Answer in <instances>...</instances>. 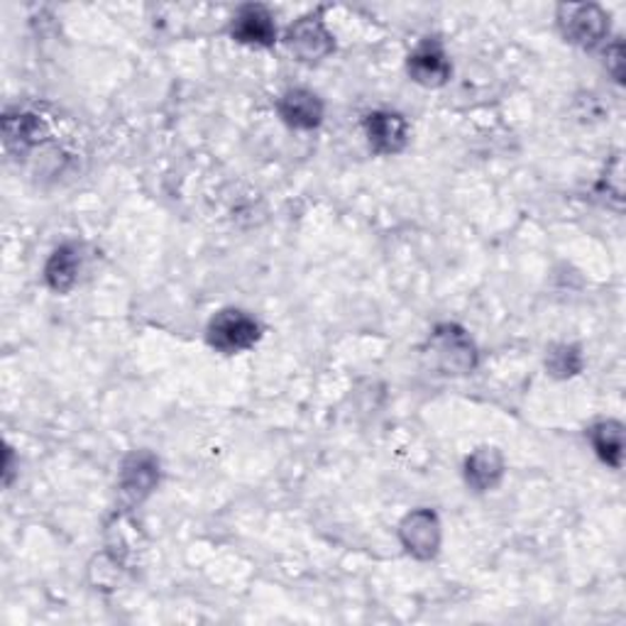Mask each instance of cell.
<instances>
[{
  "label": "cell",
  "instance_id": "obj_16",
  "mask_svg": "<svg viewBox=\"0 0 626 626\" xmlns=\"http://www.w3.org/2000/svg\"><path fill=\"white\" fill-rule=\"evenodd\" d=\"M607 69H609L614 79L622 81V76H624V47H622V42H614L607 50Z\"/></svg>",
  "mask_w": 626,
  "mask_h": 626
},
{
  "label": "cell",
  "instance_id": "obj_5",
  "mask_svg": "<svg viewBox=\"0 0 626 626\" xmlns=\"http://www.w3.org/2000/svg\"><path fill=\"white\" fill-rule=\"evenodd\" d=\"M399 536L404 548L417 555L421 561L433 558L441 546V524L439 516L429 510H417L411 512L399 526Z\"/></svg>",
  "mask_w": 626,
  "mask_h": 626
},
{
  "label": "cell",
  "instance_id": "obj_9",
  "mask_svg": "<svg viewBox=\"0 0 626 626\" xmlns=\"http://www.w3.org/2000/svg\"><path fill=\"white\" fill-rule=\"evenodd\" d=\"M160 482V463L150 453H133L121 470V492L130 502H143Z\"/></svg>",
  "mask_w": 626,
  "mask_h": 626
},
{
  "label": "cell",
  "instance_id": "obj_7",
  "mask_svg": "<svg viewBox=\"0 0 626 626\" xmlns=\"http://www.w3.org/2000/svg\"><path fill=\"white\" fill-rule=\"evenodd\" d=\"M287 44L304 62H318L333 52V38L318 18H301L294 22L287 32Z\"/></svg>",
  "mask_w": 626,
  "mask_h": 626
},
{
  "label": "cell",
  "instance_id": "obj_13",
  "mask_svg": "<svg viewBox=\"0 0 626 626\" xmlns=\"http://www.w3.org/2000/svg\"><path fill=\"white\" fill-rule=\"evenodd\" d=\"M3 133L8 150H16L18 155H22V152L40 143V135H44V123L34 113H8L3 121Z\"/></svg>",
  "mask_w": 626,
  "mask_h": 626
},
{
  "label": "cell",
  "instance_id": "obj_8",
  "mask_svg": "<svg viewBox=\"0 0 626 626\" xmlns=\"http://www.w3.org/2000/svg\"><path fill=\"white\" fill-rule=\"evenodd\" d=\"M230 34L240 44L269 47L277 38L275 18L263 6H243L230 22Z\"/></svg>",
  "mask_w": 626,
  "mask_h": 626
},
{
  "label": "cell",
  "instance_id": "obj_11",
  "mask_svg": "<svg viewBox=\"0 0 626 626\" xmlns=\"http://www.w3.org/2000/svg\"><path fill=\"white\" fill-rule=\"evenodd\" d=\"M504 475V458L497 448H478L475 453L468 458L465 463V478L478 492H488L497 488V482Z\"/></svg>",
  "mask_w": 626,
  "mask_h": 626
},
{
  "label": "cell",
  "instance_id": "obj_15",
  "mask_svg": "<svg viewBox=\"0 0 626 626\" xmlns=\"http://www.w3.org/2000/svg\"><path fill=\"white\" fill-rule=\"evenodd\" d=\"M546 368L555 377H573L581 372L583 358H581V352H577V348L573 346H555L548 352Z\"/></svg>",
  "mask_w": 626,
  "mask_h": 626
},
{
  "label": "cell",
  "instance_id": "obj_14",
  "mask_svg": "<svg viewBox=\"0 0 626 626\" xmlns=\"http://www.w3.org/2000/svg\"><path fill=\"white\" fill-rule=\"evenodd\" d=\"M589 441H593L597 455L605 460L607 465L619 468L622 465V441L624 429L619 421H599L589 429Z\"/></svg>",
  "mask_w": 626,
  "mask_h": 626
},
{
  "label": "cell",
  "instance_id": "obj_3",
  "mask_svg": "<svg viewBox=\"0 0 626 626\" xmlns=\"http://www.w3.org/2000/svg\"><path fill=\"white\" fill-rule=\"evenodd\" d=\"M558 22L565 38L581 47H595L607 34V16L597 6H561Z\"/></svg>",
  "mask_w": 626,
  "mask_h": 626
},
{
  "label": "cell",
  "instance_id": "obj_4",
  "mask_svg": "<svg viewBox=\"0 0 626 626\" xmlns=\"http://www.w3.org/2000/svg\"><path fill=\"white\" fill-rule=\"evenodd\" d=\"M407 72L417 84L427 89H439L451 79L453 66L439 40H423L417 50L409 54Z\"/></svg>",
  "mask_w": 626,
  "mask_h": 626
},
{
  "label": "cell",
  "instance_id": "obj_6",
  "mask_svg": "<svg viewBox=\"0 0 626 626\" xmlns=\"http://www.w3.org/2000/svg\"><path fill=\"white\" fill-rule=\"evenodd\" d=\"M365 133L380 155H397L407 147L409 125L394 111H374L365 117Z\"/></svg>",
  "mask_w": 626,
  "mask_h": 626
},
{
  "label": "cell",
  "instance_id": "obj_1",
  "mask_svg": "<svg viewBox=\"0 0 626 626\" xmlns=\"http://www.w3.org/2000/svg\"><path fill=\"white\" fill-rule=\"evenodd\" d=\"M429 358L445 374H468L475 370L478 350L463 328L439 326L429 338Z\"/></svg>",
  "mask_w": 626,
  "mask_h": 626
},
{
  "label": "cell",
  "instance_id": "obj_2",
  "mask_svg": "<svg viewBox=\"0 0 626 626\" xmlns=\"http://www.w3.org/2000/svg\"><path fill=\"white\" fill-rule=\"evenodd\" d=\"M263 336V328L255 321L250 314H245L240 309H226L211 318L206 338L208 346L226 352V356H235V352L250 350L255 342Z\"/></svg>",
  "mask_w": 626,
  "mask_h": 626
},
{
  "label": "cell",
  "instance_id": "obj_10",
  "mask_svg": "<svg viewBox=\"0 0 626 626\" xmlns=\"http://www.w3.org/2000/svg\"><path fill=\"white\" fill-rule=\"evenodd\" d=\"M279 115L287 125L297 130H311L324 121V103L314 91L306 89H289L279 99Z\"/></svg>",
  "mask_w": 626,
  "mask_h": 626
},
{
  "label": "cell",
  "instance_id": "obj_12",
  "mask_svg": "<svg viewBox=\"0 0 626 626\" xmlns=\"http://www.w3.org/2000/svg\"><path fill=\"white\" fill-rule=\"evenodd\" d=\"M81 269V253L74 245H62L52 253L50 263L44 267V279L50 289L64 294L76 285Z\"/></svg>",
  "mask_w": 626,
  "mask_h": 626
}]
</instances>
